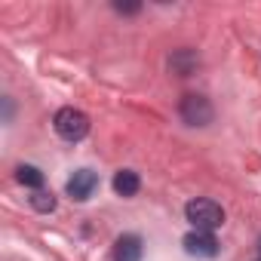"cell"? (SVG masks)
I'll return each instance as SVG.
<instances>
[{"label":"cell","mask_w":261,"mask_h":261,"mask_svg":"<svg viewBox=\"0 0 261 261\" xmlns=\"http://www.w3.org/2000/svg\"><path fill=\"white\" fill-rule=\"evenodd\" d=\"M185 215H188V221L194 224V230H206V233H212L215 227L224 224V209H221L215 200H206V197L191 200V203L185 206Z\"/></svg>","instance_id":"6da1fadb"},{"label":"cell","mask_w":261,"mask_h":261,"mask_svg":"<svg viewBox=\"0 0 261 261\" xmlns=\"http://www.w3.org/2000/svg\"><path fill=\"white\" fill-rule=\"evenodd\" d=\"M53 126H56V133H59L65 142H80V139L89 133V117H86L83 111H77V108H62V111L56 114Z\"/></svg>","instance_id":"7a4b0ae2"},{"label":"cell","mask_w":261,"mask_h":261,"mask_svg":"<svg viewBox=\"0 0 261 261\" xmlns=\"http://www.w3.org/2000/svg\"><path fill=\"white\" fill-rule=\"evenodd\" d=\"M178 114H181V120L188 126H209L212 117H215V111H212V105H209L206 95H185Z\"/></svg>","instance_id":"3957f363"},{"label":"cell","mask_w":261,"mask_h":261,"mask_svg":"<svg viewBox=\"0 0 261 261\" xmlns=\"http://www.w3.org/2000/svg\"><path fill=\"white\" fill-rule=\"evenodd\" d=\"M181 246H185V252L194 255V258H215V255H218V243H215V237L206 233V230H191V233L181 240Z\"/></svg>","instance_id":"277c9868"},{"label":"cell","mask_w":261,"mask_h":261,"mask_svg":"<svg viewBox=\"0 0 261 261\" xmlns=\"http://www.w3.org/2000/svg\"><path fill=\"white\" fill-rule=\"evenodd\" d=\"M98 188V175L92 172V169H77L71 178H68V194H71V200H89L92 197V191Z\"/></svg>","instance_id":"5b68a950"},{"label":"cell","mask_w":261,"mask_h":261,"mask_svg":"<svg viewBox=\"0 0 261 261\" xmlns=\"http://www.w3.org/2000/svg\"><path fill=\"white\" fill-rule=\"evenodd\" d=\"M114 261H142V240L136 233H123L114 243Z\"/></svg>","instance_id":"8992f818"},{"label":"cell","mask_w":261,"mask_h":261,"mask_svg":"<svg viewBox=\"0 0 261 261\" xmlns=\"http://www.w3.org/2000/svg\"><path fill=\"white\" fill-rule=\"evenodd\" d=\"M139 188H142V178H139L133 169H120V172L114 175V191H117L120 197H136Z\"/></svg>","instance_id":"52a82bcc"},{"label":"cell","mask_w":261,"mask_h":261,"mask_svg":"<svg viewBox=\"0 0 261 261\" xmlns=\"http://www.w3.org/2000/svg\"><path fill=\"white\" fill-rule=\"evenodd\" d=\"M197 65H200V59H197V53H191V49H178V53L169 59V68H172L178 77H188Z\"/></svg>","instance_id":"ba28073f"},{"label":"cell","mask_w":261,"mask_h":261,"mask_svg":"<svg viewBox=\"0 0 261 261\" xmlns=\"http://www.w3.org/2000/svg\"><path fill=\"white\" fill-rule=\"evenodd\" d=\"M16 178H19L25 188H34V191L43 188V172H40L37 166H19V169H16Z\"/></svg>","instance_id":"9c48e42d"},{"label":"cell","mask_w":261,"mask_h":261,"mask_svg":"<svg viewBox=\"0 0 261 261\" xmlns=\"http://www.w3.org/2000/svg\"><path fill=\"white\" fill-rule=\"evenodd\" d=\"M31 206H34L37 212H53V209H56V197H53L49 191H34Z\"/></svg>","instance_id":"30bf717a"},{"label":"cell","mask_w":261,"mask_h":261,"mask_svg":"<svg viewBox=\"0 0 261 261\" xmlns=\"http://www.w3.org/2000/svg\"><path fill=\"white\" fill-rule=\"evenodd\" d=\"M114 10H117V13H129V16H133V13H139V10H142V4H114Z\"/></svg>","instance_id":"8fae6325"},{"label":"cell","mask_w":261,"mask_h":261,"mask_svg":"<svg viewBox=\"0 0 261 261\" xmlns=\"http://www.w3.org/2000/svg\"><path fill=\"white\" fill-rule=\"evenodd\" d=\"M258 255H261V240H258Z\"/></svg>","instance_id":"7c38bea8"}]
</instances>
